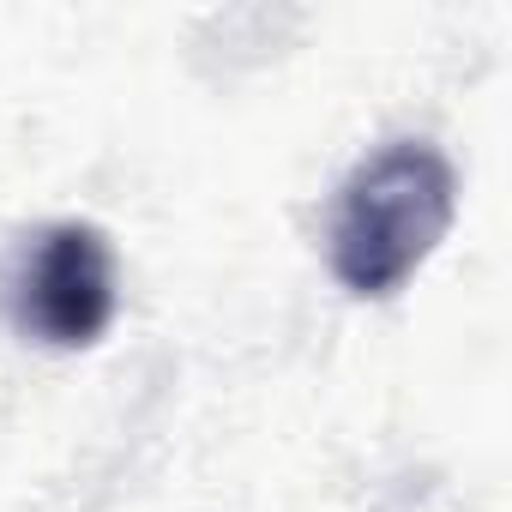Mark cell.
<instances>
[{"instance_id":"obj_2","label":"cell","mask_w":512,"mask_h":512,"mask_svg":"<svg viewBox=\"0 0 512 512\" xmlns=\"http://www.w3.org/2000/svg\"><path fill=\"white\" fill-rule=\"evenodd\" d=\"M115 320V253L91 223H55L19 272V326L55 350L97 344Z\"/></svg>"},{"instance_id":"obj_1","label":"cell","mask_w":512,"mask_h":512,"mask_svg":"<svg viewBox=\"0 0 512 512\" xmlns=\"http://www.w3.org/2000/svg\"><path fill=\"white\" fill-rule=\"evenodd\" d=\"M458 217V175L434 145L398 139L374 151L338 193L332 272L356 296H386L446 241Z\"/></svg>"}]
</instances>
